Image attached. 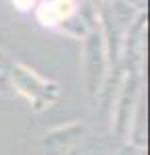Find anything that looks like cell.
Returning <instances> with one entry per match:
<instances>
[{
    "instance_id": "obj_1",
    "label": "cell",
    "mask_w": 150,
    "mask_h": 155,
    "mask_svg": "<svg viewBox=\"0 0 150 155\" xmlns=\"http://www.w3.org/2000/svg\"><path fill=\"white\" fill-rule=\"evenodd\" d=\"M70 11H72V2L70 0H56V2H49V4H43L41 6L39 19H41L43 25H54L62 17L70 15Z\"/></svg>"
}]
</instances>
